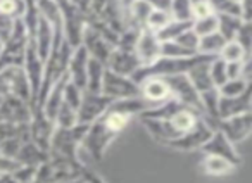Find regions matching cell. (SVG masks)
Returning a JSON list of instances; mask_svg holds the SVG:
<instances>
[{
  "label": "cell",
  "mask_w": 252,
  "mask_h": 183,
  "mask_svg": "<svg viewBox=\"0 0 252 183\" xmlns=\"http://www.w3.org/2000/svg\"><path fill=\"white\" fill-rule=\"evenodd\" d=\"M233 162H230L224 157H218V155H207V159L204 161V169H206L209 175H226L233 169Z\"/></svg>",
  "instance_id": "e0dca14e"
},
{
  "label": "cell",
  "mask_w": 252,
  "mask_h": 183,
  "mask_svg": "<svg viewBox=\"0 0 252 183\" xmlns=\"http://www.w3.org/2000/svg\"><path fill=\"white\" fill-rule=\"evenodd\" d=\"M171 16L176 21H193L192 0H173Z\"/></svg>",
  "instance_id": "d6986e66"
},
{
  "label": "cell",
  "mask_w": 252,
  "mask_h": 183,
  "mask_svg": "<svg viewBox=\"0 0 252 183\" xmlns=\"http://www.w3.org/2000/svg\"><path fill=\"white\" fill-rule=\"evenodd\" d=\"M226 74H228V80H238V78H244V61L226 62Z\"/></svg>",
  "instance_id": "484cf974"
},
{
  "label": "cell",
  "mask_w": 252,
  "mask_h": 183,
  "mask_svg": "<svg viewBox=\"0 0 252 183\" xmlns=\"http://www.w3.org/2000/svg\"><path fill=\"white\" fill-rule=\"evenodd\" d=\"M0 49H2V43H0Z\"/></svg>",
  "instance_id": "f1b7e54d"
},
{
  "label": "cell",
  "mask_w": 252,
  "mask_h": 183,
  "mask_svg": "<svg viewBox=\"0 0 252 183\" xmlns=\"http://www.w3.org/2000/svg\"><path fill=\"white\" fill-rule=\"evenodd\" d=\"M161 45L162 43L159 40L158 33L151 31L147 28L142 30L137 42V49H135V54H137L142 67L151 66L158 59H161Z\"/></svg>",
  "instance_id": "277c9868"
},
{
  "label": "cell",
  "mask_w": 252,
  "mask_h": 183,
  "mask_svg": "<svg viewBox=\"0 0 252 183\" xmlns=\"http://www.w3.org/2000/svg\"><path fill=\"white\" fill-rule=\"evenodd\" d=\"M88 62L90 57L83 45L74 49V54L69 59V66H67V74H69V81H73L78 88L87 90L88 85Z\"/></svg>",
  "instance_id": "ba28073f"
},
{
  "label": "cell",
  "mask_w": 252,
  "mask_h": 183,
  "mask_svg": "<svg viewBox=\"0 0 252 183\" xmlns=\"http://www.w3.org/2000/svg\"><path fill=\"white\" fill-rule=\"evenodd\" d=\"M202 149L207 152V155H218V157H224V159H228L230 162H233V164H237V162H238V155H237V152H235L233 144L228 140V137L221 130L214 131L213 137L209 138V142H207Z\"/></svg>",
  "instance_id": "8fae6325"
},
{
  "label": "cell",
  "mask_w": 252,
  "mask_h": 183,
  "mask_svg": "<svg viewBox=\"0 0 252 183\" xmlns=\"http://www.w3.org/2000/svg\"><path fill=\"white\" fill-rule=\"evenodd\" d=\"M228 43V40L221 35L220 31L211 33L207 36H202L199 42V54H206V56L220 57L221 50L224 49V45Z\"/></svg>",
  "instance_id": "4fadbf2b"
},
{
  "label": "cell",
  "mask_w": 252,
  "mask_h": 183,
  "mask_svg": "<svg viewBox=\"0 0 252 183\" xmlns=\"http://www.w3.org/2000/svg\"><path fill=\"white\" fill-rule=\"evenodd\" d=\"M16 23H18V19L16 18L0 12V43H2V45H4V43L11 38L12 33H14Z\"/></svg>",
  "instance_id": "cb8c5ba5"
},
{
  "label": "cell",
  "mask_w": 252,
  "mask_h": 183,
  "mask_svg": "<svg viewBox=\"0 0 252 183\" xmlns=\"http://www.w3.org/2000/svg\"><path fill=\"white\" fill-rule=\"evenodd\" d=\"M140 95H142V99L151 106V109L168 102L169 99H173L171 88H169L168 81L162 76H151L142 81Z\"/></svg>",
  "instance_id": "3957f363"
},
{
  "label": "cell",
  "mask_w": 252,
  "mask_h": 183,
  "mask_svg": "<svg viewBox=\"0 0 252 183\" xmlns=\"http://www.w3.org/2000/svg\"><path fill=\"white\" fill-rule=\"evenodd\" d=\"M192 30L200 38L211 35V33H216V31H220V18H218V14H211V16H206V18L195 19Z\"/></svg>",
  "instance_id": "ac0fdd59"
},
{
  "label": "cell",
  "mask_w": 252,
  "mask_h": 183,
  "mask_svg": "<svg viewBox=\"0 0 252 183\" xmlns=\"http://www.w3.org/2000/svg\"><path fill=\"white\" fill-rule=\"evenodd\" d=\"M114 102V99L107 97L105 93H95V92H83L81 106L78 109V123L80 124H90L97 121L104 113L109 109V106Z\"/></svg>",
  "instance_id": "7a4b0ae2"
},
{
  "label": "cell",
  "mask_w": 252,
  "mask_h": 183,
  "mask_svg": "<svg viewBox=\"0 0 252 183\" xmlns=\"http://www.w3.org/2000/svg\"><path fill=\"white\" fill-rule=\"evenodd\" d=\"M211 78H213L214 85L218 88L223 87L228 81V74H226V61H223L221 57H216V59L211 62Z\"/></svg>",
  "instance_id": "603a6c76"
},
{
  "label": "cell",
  "mask_w": 252,
  "mask_h": 183,
  "mask_svg": "<svg viewBox=\"0 0 252 183\" xmlns=\"http://www.w3.org/2000/svg\"><path fill=\"white\" fill-rule=\"evenodd\" d=\"M218 18H220V33L221 35H223L228 42L237 38L242 25H244V19L237 18V16H218Z\"/></svg>",
  "instance_id": "9a60e30c"
},
{
  "label": "cell",
  "mask_w": 252,
  "mask_h": 183,
  "mask_svg": "<svg viewBox=\"0 0 252 183\" xmlns=\"http://www.w3.org/2000/svg\"><path fill=\"white\" fill-rule=\"evenodd\" d=\"M220 57L226 62H235V61H245L247 54H245L244 47L237 42V40H231L224 45V49L221 50Z\"/></svg>",
  "instance_id": "7402d4cb"
},
{
  "label": "cell",
  "mask_w": 252,
  "mask_h": 183,
  "mask_svg": "<svg viewBox=\"0 0 252 183\" xmlns=\"http://www.w3.org/2000/svg\"><path fill=\"white\" fill-rule=\"evenodd\" d=\"M235 40H237V42L244 47L247 57L251 56V54H252V23L244 21V25H242L240 31H238V35H237V38H235Z\"/></svg>",
  "instance_id": "d4e9b609"
},
{
  "label": "cell",
  "mask_w": 252,
  "mask_h": 183,
  "mask_svg": "<svg viewBox=\"0 0 252 183\" xmlns=\"http://www.w3.org/2000/svg\"><path fill=\"white\" fill-rule=\"evenodd\" d=\"M220 128L231 144H238L252 133V113L238 114V116L220 121Z\"/></svg>",
  "instance_id": "5b68a950"
},
{
  "label": "cell",
  "mask_w": 252,
  "mask_h": 183,
  "mask_svg": "<svg viewBox=\"0 0 252 183\" xmlns=\"http://www.w3.org/2000/svg\"><path fill=\"white\" fill-rule=\"evenodd\" d=\"M107 64L111 71H114V73H118V74H123V76H128V78H131L142 67L137 54L126 52V50H121V49L112 50Z\"/></svg>",
  "instance_id": "30bf717a"
},
{
  "label": "cell",
  "mask_w": 252,
  "mask_h": 183,
  "mask_svg": "<svg viewBox=\"0 0 252 183\" xmlns=\"http://www.w3.org/2000/svg\"><path fill=\"white\" fill-rule=\"evenodd\" d=\"M213 133L214 131L211 130L209 124L204 120H199V123H197L189 133H185L182 138H178V140H175L169 145L175 149H182V151H192V149H197V147H204V145L209 142V138L213 137Z\"/></svg>",
  "instance_id": "9c48e42d"
},
{
  "label": "cell",
  "mask_w": 252,
  "mask_h": 183,
  "mask_svg": "<svg viewBox=\"0 0 252 183\" xmlns=\"http://www.w3.org/2000/svg\"><path fill=\"white\" fill-rule=\"evenodd\" d=\"M171 21H173L171 12L152 11V14L149 16V21H147V26H145V28L151 30V31H154V33H159L161 30H164Z\"/></svg>",
  "instance_id": "44dd1931"
},
{
  "label": "cell",
  "mask_w": 252,
  "mask_h": 183,
  "mask_svg": "<svg viewBox=\"0 0 252 183\" xmlns=\"http://www.w3.org/2000/svg\"><path fill=\"white\" fill-rule=\"evenodd\" d=\"M112 45L114 43H111L107 38H105L102 33H98L95 28H87V31L83 33V47L87 49L88 54H92V57L97 61H100V62L107 64L109 57H111L112 54Z\"/></svg>",
  "instance_id": "8992f818"
},
{
  "label": "cell",
  "mask_w": 252,
  "mask_h": 183,
  "mask_svg": "<svg viewBox=\"0 0 252 183\" xmlns=\"http://www.w3.org/2000/svg\"><path fill=\"white\" fill-rule=\"evenodd\" d=\"M249 81L244 78H238V80H228L223 87H220V95L221 97H238L242 95L245 90L249 88Z\"/></svg>",
  "instance_id": "ffe728a7"
},
{
  "label": "cell",
  "mask_w": 252,
  "mask_h": 183,
  "mask_svg": "<svg viewBox=\"0 0 252 183\" xmlns=\"http://www.w3.org/2000/svg\"><path fill=\"white\" fill-rule=\"evenodd\" d=\"M192 26H193V21H176V19H173L164 30H161V31L158 33V36H159V40H161V43L171 42V40H176L185 31L192 30Z\"/></svg>",
  "instance_id": "5bb4252c"
},
{
  "label": "cell",
  "mask_w": 252,
  "mask_h": 183,
  "mask_svg": "<svg viewBox=\"0 0 252 183\" xmlns=\"http://www.w3.org/2000/svg\"><path fill=\"white\" fill-rule=\"evenodd\" d=\"M252 104V83L247 90L238 97H221L220 95V121L228 118L238 116V114L251 113Z\"/></svg>",
  "instance_id": "52a82bcc"
},
{
  "label": "cell",
  "mask_w": 252,
  "mask_h": 183,
  "mask_svg": "<svg viewBox=\"0 0 252 183\" xmlns=\"http://www.w3.org/2000/svg\"><path fill=\"white\" fill-rule=\"evenodd\" d=\"M214 14L218 16H237L242 18V4L237 0H211Z\"/></svg>",
  "instance_id": "2e32d148"
},
{
  "label": "cell",
  "mask_w": 252,
  "mask_h": 183,
  "mask_svg": "<svg viewBox=\"0 0 252 183\" xmlns=\"http://www.w3.org/2000/svg\"><path fill=\"white\" fill-rule=\"evenodd\" d=\"M237 2H242V0H237Z\"/></svg>",
  "instance_id": "f546056e"
},
{
  "label": "cell",
  "mask_w": 252,
  "mask_h": 183,
  "mask_svg": "<svg viewBox=\"0 0 252 183\" xmlns=\"http://www.w3.org/2000/svg\"><path fill=\"white\" fill-rule=\"evenodd\" d=\"M211 62H213V61H211ZM211 62L199 64V66H195L189 73V78L192 80L193 87L197 88V92H199L200 95L206 93V92H211V90H214V88H218L216 85H214L213 78H211Z\"/></svg>",
  "instance_id": "7c38bea8"
},
{
  "label": "cell",
  "mask_w": 252,
  "mask_h": 183,
  "mask_svg": "<svg viewBox=\"0 0 252 183\" xmlns=\"http://www.w3.org/2000/svg\"><path fill=\"white\" fill-rule=\"evenodd\" d=\"M242 19L252 23V0H242Z\"/></svg>",
  "instance_id": "4316f807"
},
{
  "label": "cell",
  "mask_w": 252,
  "mask_h": 183,
  "mask_svg": "<svg viewBox=\"0 0 252 183\" xmlns=\"http://www.w3.org/2000/svg\"><path fill=\"white\" fill-rule=\"evenodd\" d=\"M102 93L111 99H133L140 93V85L135 83L133 78L107 69L102 80Z\"/></svg>",
  "instance_id": "6da1fadb"
},
{
  "label": "cell",
  "mask_w": 252,
  "mask_h": 183,
  "mask_svg": "<svg viewBox=\"0 0 252 183\" xmlns=\"http://www.w3.org/2000/svg\"><path fill=\"white\" fill-rule=\"evenodd\" d=\"M204 2H211V0H192V4H204Z\"/></svg>",
  "instance_id": "83f0119b"
}]
</instances>
